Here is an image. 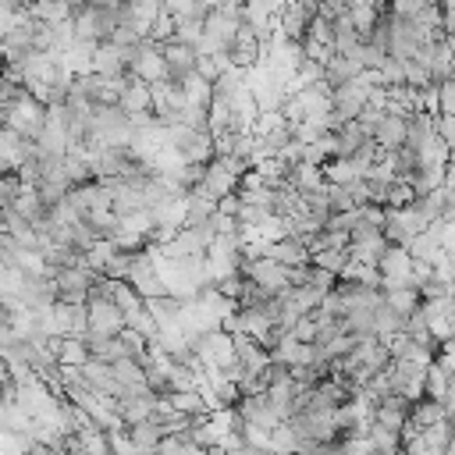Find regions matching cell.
Listing matches in <instances>:
<instances>
[{
	"instance_id": "cell-3",
	"label": "cell",
	"mask_w": 455,
	"mask_h": 455,
	"mask_svg": "<svg viewBox=\"0 0 455 455\" xmlns=\"http://www.w3.org/2000/svg\"><path fill=\"white\" fill-rule=\"evenodd\" d=\"M405 124H409L405 114H398V110H384L380 121L373 124V142H377L380 149H398V146L405 142Z\"/></svg>"
},
{
	"instance_id": "cell-2",
	"label": "cell",
	"mask_w": 455,
	"mask_h": 455,
	"mask_svg": "<svg viewBox=\"0 0 455 455\" xmlns=\"http://www.w3.org/2000/svg\"><path fill=\"white\" fill-rule=\"evenodd\" d=\"M160 53H164V60H167V75L185 78V75L196 71L199 46H192V43H185V39L174 36V39H164V43H160Z\"/></svg>"
},
{
	"instance_id": "cell-9",
	"label": "cell",
	"mask_w": 455,
	"mask_h": 455,
	"mask_svg": "<svg viewBox=\"0 0 455 455\" xmlns=\"http://www.w3.org/2000/svg\"><path fill=\"white\" fill-rule=\"evenodd\" d=\"M437 139L448 146V149H455V114H437Z\"/></svg>"
},
{
	"instance_id": "cell-6",
	"label": "cell",
	"mask_w": 455,
	"mask_h": 455,
	"mask_svg": "<svg viewBox=\"0 0 455 455\" xmlns=\"http://www.w3.org/2000/svg\"><path fill=\"white\" fill-rule=\"evenodd\" d=\"M348 259H352L348 245H341V249H320V252H313V263H316V267H323V270H331V274H341V270L348 267Z\"/></svg>"
},
{
	"instance_id": "cell-1",
	"label": "cell",
	"mask_w": 455,
	"mask_h": 455,
	"mask_svg": "<svg viewBox=\"0 0 455 455\" xmlns=\"http://www.w3.org/2000/svg\"><path fill=\"white\" fill-rule=\"evenodd\" d=\"M85 309H89V331H100V334H121L124 331V313L110 295L92 288L85 299Z\"/></svg>"
},
{
	"instance_id": "cell-8",
	"label": "cell",
	"mask_w": 455,
	"mask_h": 455,
	"mask_svg": "<svg viewBox=\"0 0 455 455\" xmlns=\"http://www.w3.org/2000/svg\"><path fill=\"white\" fill-rule=\"evenodd\" d=\"M291 334H295L299 341H313V338H316V316H313V309L302 313V316L291 323Z\"/></svg>"
},
{
	"instance_id": "cell-7",
	"label": "cell",
	"mask_w": 455,
	"mask_h": 455,
	"mask_svg": "<svg viewBox=\"0 0 455 455\" xmlns=\"http://www.w3.org/2000/svg\"><path fill=\"white\" fill-rule=\"evenodd\" d=\"M437 114H455V78L437 82Z\"/></svg>"
},
{
	"instance_id": "cell-4",
	"label": "cell",
	"mask_w": 455,
	"mask_h": 455,
	"mask_svg": "<svg viewBox=\"0 0 455 455\" xmlns=\"http://www.w3.org/2000/svg\"><path fill=\"white\" fill-rule=\"evenodd\" d=\"M117 107H121L124 114H142V110H153V85H149V82H142V78H132V82L124 85V92H121Z\"/></svg>"
},
{
	"instance_id": "cell-5",
	"label": "cell",
	"mask_w": 455,
	"mask_h": 455,
	"mask_svg": "<svg viewBox=\"0 0 455 455\" xmlns=\"http://www.w3.org/2000/svg\"><path fill=\"white\" fill-rule=\"evenodd\" d=\"M288 181L299 188V192H306V188H320L327 178H323V164H313V160H299V164H291V171H288Z\"/></svg>"
}]
</instances>
